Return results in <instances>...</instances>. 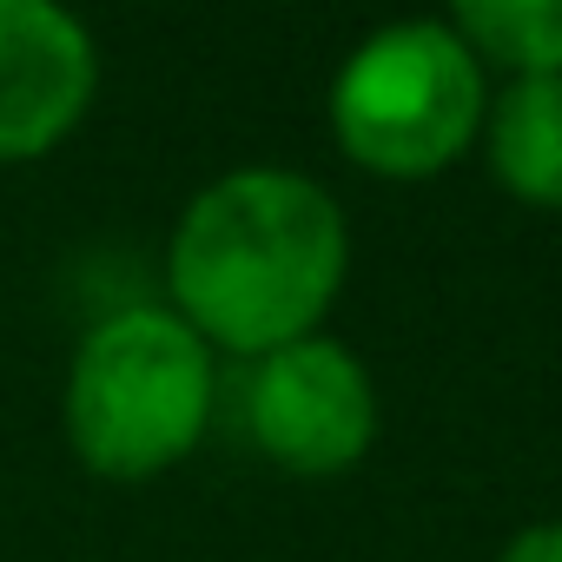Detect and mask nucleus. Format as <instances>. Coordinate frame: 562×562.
Here are the masks:
<instances>
[{
    "instance_id": "obj_5",
    "label": "nucleus",
    "mask_w": 562,
    "mask_h": 562,
    "mask_svg": "<svg viewBox=\"0 0 562 562\" xmlns=\"http://www.w3.org/2000/svg\"><path fill=\"white\" fill-rule=\"evenodd\" d=\"M100 93L93 34L54 0H0V166L54 153Z\"/></svg>"
},
{
    "instance_id": "obj_2",
    "label": "nucleus",
    "mask_w": 562,
    "mask_h": 562,
    "mask_svg": "<svg viewBox=\"0 0 562 562\" xmlns=\"http://www.w3.org/2000/svg\"><path fill=\"white\" fill-rule=\"evenodd\" d=\"M218 404L212 345L172 305L100 318L67 364V443L106 483H146L186 463Z\"/></svg>"
},
{
    "instance_id": "obj_8",
    "label": "nucleus",
    "mask_w": 562,
    "mask_h": 562,
    "mask_svg": "<svg viewBox=\"0 0 562 562\" xmlns=\"http://www.w3.org/2000/svg\"><path fill=\"white\" fill-rule=\"evenodd\" d=\"M496 562H562V522H529V529H516Z\"/></svg>"
},
{
    "instance_id": "obj_7",
    "label": "nucleus",
    "mask_w": 562,
    "mask_h": 562,
    "mask_svg": "<svg viewBox=\"0 0 562 562\" xmlns=\"http://www.w3.org/2000/svg\"><path fill=\"white\" fill-rule=\"evenodd\" d=\"M450 27L509 80H562V0H463Z\"/></svg>"
},
{
    "instance_id": "obj_6",
    "label": "nucleus",
    "mask_w": 562,
    "mask_h": 562,
    "mask_svg": "<svg viewBox=\"0 0 562 562\" xmlns=\"http://www.w3.org/2000/svg\"><path fill=\"white\" fill-rule=\"evenodd\" d=\"M483 153L509 199L562 212V80H509L483 113Z\"/></svg>"
},
{
    "instance_id": "obj_3",
    "label": "nucleus",
    "mask_w": 562,
    "mask_h": 562,
    "mask_svg": "<svg viewBox=\"0 0 562 562\" xmlns=\"http://www.w3.org/2000/svg\"><path fill=\"white\" fill-rule=\"evenodd\" d=\"M483 60L450 21L364 34L331 80V133L378 179H437L483 139Z\"/></svg>"
},
{
    "instance_id": "obj_1",
    "label": "nucleus",
    "mask_w": 562,
    "mask_h": 562,
    "mask_svg": "<svg viewBox=\"0 0 562 562\" xmlns=\"http://www.w3.org/2000/svg\"><path fill=\"white\" fill-rule=\"evenodd\" d=\"M351 232L338 199L292 166L218 172L172 225V312L232 358H271L325 325L345 292Z\"/></svg>"
},
{
    "instance_id": "obj_4",
    "label": "nucleus",
    "mask_w": 562,
    "mask_h": 562,
    "mask_svg": "<svg viewBox=\"0 0 562 562\" xmlns=\"http://www.w3.org/2000/svg\"><path fill=\"white\" fill-rule=\"evenodd\" d=\"M245 437L292 476H345L378 443V384L364 358L325 331L251 358Z\"/></svg>"
}]
</instances>
